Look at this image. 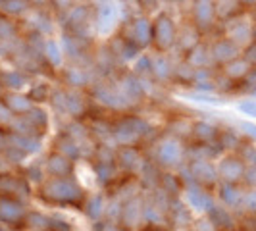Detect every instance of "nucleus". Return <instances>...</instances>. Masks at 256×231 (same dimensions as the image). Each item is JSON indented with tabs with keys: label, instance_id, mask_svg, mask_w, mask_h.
Listing matches in <instances>:
<instances>
[{
	"label": "nucleus",
	"instance_id": "nucleus-1",
	"mask_svg": "<svg viewBox=\"0 0 256 231\" xmlns=\"http://www.w3.org/2000/svg\"><path fill=\"white\" fill-rule=\"evenodd\" d=\"M241 108H243L248 116H254V118H256V102H246V104H243Z\"/></svg>",
	"mask_w": 256,
	"mask_h": 231
}]
</instances>
